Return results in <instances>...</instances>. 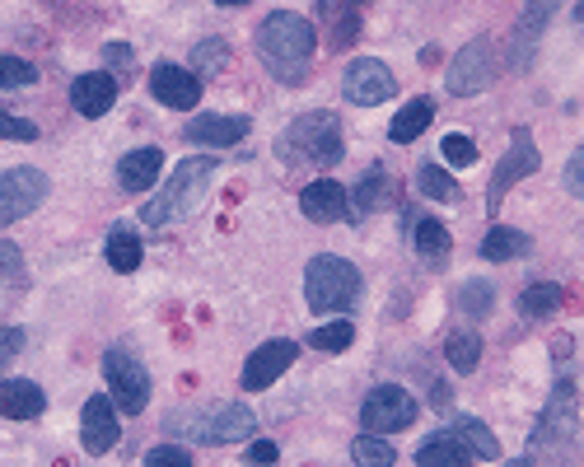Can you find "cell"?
I'll use <instances>...</instances> for the list:
<instances>
[{"label":"cell","instance_id":"obj_47","mask_svg":"<svg viewBox=\"0 0 584 467\" xmlns=\"http://www.w3.org/2000/svg\"><path fill=\"white\" fill-rule=\"evenodd\" d=\"M510 467H533V463H524V458H520V463H510Z\"/></svg>","mask_w":584,"mask_h":467},{"label":"cell","instance_id":"obj_9","mask_svg":"<svg viewBox=\"0 0 584 467\" xmlns=\"http://www.w3.org/2000/svg\"><path fill=\"white\" fill-rule=\"evenodd\" d=\"M491 75H496V61H491V42L486 38H473L467 48L449 61V94H459V99H473L482 94V89L491 84Z\"/></svg>","mask_w":584,"mask_h":467},{"label":"cell","instance_id":"obj_42","mask_svg":"<svg viewBox=\"0 0 584 467\" xmlns=\"http://www.w3.org/2000/svg\"><path fill=\"white\" fill-rule=\"evenodd\" d=\"M566 187L584 202V145L571 154V164H566Z\"/></svg>","mask_w":584,"mask_h":467},{"label":"cell","instance_id":"obj_28","mask_svg":"<svg viewBox=\"0 0 584 467\" xmlns=\"http://www.w3.org/2000/svg\"><path fill=\"white\" fill-rule=\"evenodd\" d=\"M416 192L431 196V202H463V187L440 164H421L416 169Z\"/></svg>","mask_w":584,"mask_h":467},{"label":"cell","instance_id":"obj_39","mask_svg":"<svg viewBox=\"0 0 584 467\" xmlns=\"http://www.w3.org/2000/svg\"><path fill=\"white\" fill-rule=\"evenodd\" d=\"M0 141H38V122L10 118L6 108H0Z\"/></svg>","mask_w":584,"mask_h":467},{"label":"cell","instance_id":"obj_23","mask_svg":"<svg viewBox=\"0 0 584 467\" xmlns=\"http://www.w3.org/2000/svg\"><path fill=\"white\" fill-rule=\"evenodd\" d=\"M473 463V454L459 444V435H449V430H440V435H431L416 449V467H467Z\"/></svg>","mask_w":584,"mask_h":467},{"label":"cell","instance_id":"obj_13","mask_svg":"<svg viewBox=\"0 0 584 467\" xmlns=\"http://www.w3.org/2000/svg\"><path fill=\"white\" fill-rule=\"evenodd\" d=\"M80 439L89 454H108L112 444L122 439V426H118V403H112L108 393L89 397L84 403V416H80Z\"/></svg>","mask_w":584,"mask_h":467},{"label":"cell","instance_id":"obj_43","mask_svg":"<svg viewBox=\"0 0 584 467\" xmlns=\"http://www.w3.org/2000/svg\"><path fill=\"white\" fill-rule=\"evenodd\" d=\"M276 454H281V449H276L272 439H258L253 449H249V463H253V467H272V463H276Z\"/></svg>","mask_w":584,"mask_h":467},{"label":"cell","instance_id":"obj_44","mask_svg":"<svg viewBox=\"0 0 584 467\" xmlns=\"http://www.w3.org/2000/svg\"><path fill=\"white\" fill-rule=\"evenodd\" d=\"M103 57H108V65H118V71H127V65H131V48H127V42H108Z\"/></svg>","mask_w":584,"mask_h":467},{"label":"cell","instance_id":"obj_36","mask_svg":"<svg viewBox=\"0 0 584 467\" xmlns=\"http://www.w3.org/2000/svg\"><path fill=\"white\" fill-rule=\"evenodd\" d=\"M38 80V65L24 57H0V89H24Z\"/></svg>","mask_w":584,"mask_h":467},{"label":"cell","instance_id":"obj_3","mask_svg":"<svg viewBox=\"0 0 584 467\" xmlns=\"http://www.w3.org/2000/svg\"><path fill=\"white\" fill-rule=\"evenodd\" d=\"M215 169H220V164L211 160V154H192V160H183V164L169 173V183L141 206V220H145L150 230H160V225H173V220L192 215V211L201 206V196L211 192Z\"/></svg>","mask_w":584,"mask_h":467},{"label":"cell","instance_id":"obj_6","mask_svg":"<svg viewBox=\"0 0 584 467\" xmlns=\"http://www.w3.org/2000/svg\"><path fill=\"white\" fill-rule=\"evenodd\" d=\"M537 164H543V154H537V141L528 136L524 126H514V131H510V150L501 154V164H496V173H491V183H486V206L496 211L501 196H505L514 183H520V177L537 173Z\"/></svg>","mask_w":584,"mask_h":467},{"label":"cell","instance_id":"obj_45","mask_svg":"<svg viewBox=\"0 0 584 467\" xmlns=\"http://www.w3.org/2000/svg\"><path fill=\"white\" fill-rule=\"evenodd\" d=\"M215 6H249V0H215Z\"/></svg>","mask_w":584,"mask_h":467},{"label":"cell","instance_id":"obj_31","mask_svg":"<svg viewBox=\"0 0 584 467\" xmlns=\"http://www.w3.org/2000/svg\"><path fill=\"white\" fill-rule=\"evenodd\" d=\"M477 355H482L477 332H449V342H444V361L454 365L459 374H473V369H477Z\"/></svg>","mask_w":584,"mask_h":467},{"label":"cell","instance_id":"obj_37","mask_svg":"<svg viewBox=\"0 0 584 467\" xmlns=\"http://www.w3.org/2000/svg\"><path fill=\"white\" fill-rule=\"evenodd\" d=\"M440 154L449 160V169H467V164H477V145L467 141V136H459V131H449L444 145H440Z\"/></svg>","mask_w":584,"mask_h":467},{"label":"cell","instance_id":"obj_30","mask_svg":"<svg viewBox=\"0 0 584 467\" xmlns=\"http://www.w3.org/2000/svg\"><path fill=\"white\" fill-rule=\"evenodd\" d=\"M108 266H112V272H137V266H141V238L137 234H131V230H112L108 234Z\"/></svg>","mask_w":584,"mask_h":467},{"label":"cell","instance_id":"obj_29","mask_svg":"<svg viewBox=\"0 0 584 467\" xmlns=\"http://www.w3.org/2000/svg\"><path fill=\"white\" fill-rule=\"evenodd\" d=\"M561 308V285L556 281H533L528 291L520 295V314L524 318H552Z\"/></svg>","mask_w":584,"mask_h":467},{"label":"cell","instance_id":"obj_41","mask_svg":"<svg viewBox=\"0 0 584 467\" xmlns=\"http://www.w3.org/2000/svg\"><path fill=\"white\" fill-rule=\"evenodd\" d=\"M24 342H29V337H24L19 327H0V365H10L14 355L24 351Z\"/></svg>","mask_w":584,"mask_h":467},{"label":"cell","instance_id":"obj_20","mask_svg":"<svg viewBox=\"0 0 584 467\" xmlns=\"http://www.w3.org/2000/svg\"><path fill=\"white\" fill-rule=\"evenodd\" d=\"M160 169H164V154L154 145L131 150V154H122V164H118V183L127 192H150L154 183H160Z\"/></svg>","mask_w":584,"mask_h":467},{"label":"cell","instance_id":"obj_24","mask_svg":"<svg viewBox=\"0 0 584 467\" xmlns=\"http://www.w3.org/2000/svg\"><path fill=\"white\" fill-rule=\"evenodd\" d=\"M528 248H533L528 234L524 230H510V225L486 230V238H482V257L486 262H514V257H524Z\"/></svg>","mask_w":584,"mask_h":467},{"label":"cell","instance_id":"obj_32","mask_svg":"<svg viewBox=\"0 0 584 467\" xmlns=\"http://www.w3.org/2000/svg\"><path fill=\"white\" fill-rule=\"evenodd\" d=\"M412 243H416V253H421V257L440 262V257L449 253V230L440 225V220L421 215V220H416V230H412Z\"/></svg>","mask_w":584,"mask_h":467},{"label":"cell","instance_id":"obj_19","mask_svg":"<svg viewBox=\"0 0 584 467\" xmlns=\"http://www.w3.org/2000/svg\"><path fill=\"white\" fill-rule=\"evenodd\" d=\"M71 103L80 118H103L112 103H118V80L108 71H89V75H75L71 84Z\"/></svg>","mask_w":584,"mask_h":467},{"label":"cell","instance_id":"obj_26","mask_svg":"<svg viewBox=\"0 0 584 467\" xmlns=\"http://www.w3.org/2000/svg\"><path fill=\"white\" fill-rule=\"evenodd\" d=\"M449 435H459V444H463V449L467 454H473V458H501V439L496 435H491L486 426H482V420H473V416H463V420H454V430H449Z\"/></svg>","mask_w":584,"mask_h":467},{"label":"cell","instance_id":"obj_15","mask_svg":"<svg viewBox=\"0 0 584 467\" xmlns=\"http://www.w3.org/2000/svg\"><path fill=\"white\" fill-rule=\"evenodd\" d=\"M295 355H300L295 342H266V346H258V351L249 355V365H243V388H249V393L272 388L281 374L295 365Z\"/></svg>","mask_w":584,"mask_h":467},{"label":"cell","instance_id":"obj_12","mask_svg":"<svg viewBox=\"0 0 584 467\" xmlns=\"http://www.w3.org/2000/svg\"><path fill=\"white\" fill-rule=\"evenodd\" d=\"M575 426H580L575 420V384H561L547 416H543V426H537V435H533V444L537 449H571Z\"/></svg>","mask_w":584,"mask_h":467},{"label":"cell","instance_id":"obj_14","mask_svg":"<svg viewBox=\"0 0 584 467\" xmlns=\"http://www.w3.org/2000/svg\"><path fill=\"white\" fill-rule=\"evenodd\" d=\"M150 94L160 99L173 113H188V108L201 103V80L188 71V65H154L150 71Z\"/></svg>","mask_w":584,"mask_h":467},{"label":"cell","instance_id":"obj_34","mask_svg":"<svg viewBox=\"0 0 584 467\" xmlns=\"http://www.w3.org/2000/svg\"><path fill=\"white\" fill-rule=\"evenodd\" d=\"M491 304H496V285H491V281H467L459 291V308L467 318H486Z\"/></svg>","mask_w":584,"mask_h":467},{"label":"cell","instance_id":"obj_5","mask_svg":"<svg viewBox=\"0 0 584 467\" xmlns=\"http://www.w3.org/2000/svg\"><path fill=\"white\" fill-rule=\"evenodd\" d=\"M103 374H108V388H112V403L118 412H145L150 403V369L137 361L131 351H108L103 355Z\"/></svg>","mask_w":584,"mask_h":467},{"label":"cell","instance_id":"obj_21","mask_svg":"<svg viewBox=\"0 0 584 467\" xmlns=\"http://www.w3.org/2000/svg\"><path fill=\"white\" fill-rule=\"evenodd\" d=\"M42 407H48V397H42L38 384H29V379H0V416L33 420V416H42Z\"/></svg>","mask_w":584,"mask_h":467},{"label":"cell","instance_id":"obj_25","mask_svg":"<svg viewBox=\"0 0 584 467\" xmlns=\"http://www.w3.org/2000/svg\"><path fill=\"white\" fill-rule=\"evenodd\" d=\"M431 118H435V103L431 99H412L407 108H402V113L393 118V126H389V136L397 141V145H412L416 136L425 126H431Z\"/></svg>","mask_w":584,"mask_h":467},{"label":"cell","instance_id":"obj_11","mask_svg":"<svg viewBox=\"0 0 584 467\" xmlns=\"http://www.w3.org/2000/svg\"><path fill=\"white\" fill-rule=\"evenodd\" d=\"M253 430H258V416L243 403H224V407L192 420V435L201 444H239V439H249Z\"/></svg>","mask_w":584,"mask_h":467},{"label":"cell","instance_id":"obj_35","mask_svg":"<svg viewBox=\"0 0 584 467\" xmlns=\"http://www.w3.org/2000/svg\"><path fill=\"white\" fill-rule=\"evenodd\" d=\"M355 342V327L346 318H336V323H323V327H313L309 332V346L313 351H346Z\"/></svg>","mask_w":584,"mask_h":467},{"label":"cell","instance_id":"obj_4","mask_svg":"<svg viewBox=\"0 0 584 467\" xmlns=\"http://www.w3.org/2000/svg\"><path fill=\"white\" fill-rule=\"evenodd\" d=\"M361 272L336 253H323L304 266V300L313 314H351L361 304Z\"/></svg>","mask_w":584,"mask_h":467},{"label":"cell","instance_id":"obj_10","mask_svg":"<svg viewBox=\"0 0 584 467\" xmlns=\"http://www.w3.org/2000/svg\"><path fill=\"white\" fill-rule=\"evenodd\" d=\"M342 89H346V99H351V103L374 108V103H389V99L397 94V80H393V71H389L384 61H374V57H355V61L346 65Z\"/></svg>","mask_w":584,"mask_h":467},{"label":"cell","instance_id":"obj_8","mask_svg":"<svg viewBox=\"0 0 584 467\" xmlns=\"http://www.w3.org/2000/svg\"><path fill=\"white\" fill-rule=\"evenodd\" d=\"M416 420V397L407 388H397V384H384V388H374L365 397V407H361V426L365 435H389V430H407Z\"/></svg>","mask_w":584,"mask_h":467},{"label":"cell","instance_id":"obj_7","mask_svg":"<svg viewBox=\"0 0 584 467\" xmlns=\"http://www.w3.org/2000/svg\"><path fill=\"white\" fill-rule=\"evenodd\" d=\"M42 196H48V173L42 169H29V164L6 169L0 173V225H14V220L38 211Z\"/></svg>","mask_w":584,"mask_h":467},{"label":"cell","instance_id":"obj_46","mask_svg":"<svg viewBox=\"0 0 584 467\" xmlns=\"http://www.w3.org/2000/svg\"><path fill=\"white\" fill-rule=\"evenodd\" d=\"M575 19H580V29H584V6H575Z\"/></svg>","mask_w":584,"mask_h":467},{"label":"cell","instance_id":"obj_1","mask_svg":"<svg viewBox=\"0 0 584 467\" xmlns=\"http://www.w3.org/2000/svg\"><path fill=\"white\" fill-rule=\"evenodd\" d=\"M313 48H319V33L304 14L295 10H276L262 19L258 29V57L262 65L272 71L281 84H300L309 75V61H313Z\"/></svg>","mask_w":584,"mask_h":467},{"label":"cell","instance_id":"obj_33","mask_svg":"<svg viewBox=\"0 0 584 467\" xmlns=\"http://www.w3.org/2000/svg\"><path fill=\"white\" fill-rule=\"evenodd\" d=\"M351 458H355V467H393L397 463L393 444L384 435H361L351 444Z\"/></svg>","mask_w":584,"mask_h":467},{"label":"cell","instance_id":"obj_38","mask_svg":"<svg viewBox=\"0 0 584 467\" xmlns=\"http://www.w3.org/2000/svg\"><path fill=\"white\" fill-rule=\"evenodd\" d=\"M0 281L10 285L24 281V253H19V243H6V238H0Z\"/></svg>","mask_w":584,"mask_h":467},{"label":"cell","instance_id":"obj_22","mask_svg":"<svg viewBox=\"0 0 584 467\" xmlns=\"http://www.w3.org/2000/svg\"><path fill=\"white\" fill-rule=\"evenodd\" d=\"M393 202V177H389V169L384 164H370V173L361 177V187H355V220L361 215H370V211H384Z\"/></svg>","mask_w":584,"mask_h":467},{"label":"cell","instance_id":"obj_16","mask_svg":"<svg viewBox=\"0 0 584 467\" xmlns=\"http://www.w3.org/2000/svg\"><path fill=\"white\" fill-rule=\"evenodd\" d=\"M561 10V0H524V14H520V29H514L510 48H514V65H528L537 52V38L547 33L552 14Z\"/></svg>","mask_w":584,"mask_h":467},{"label":"cell","instance_id":"obj_17","mask_svg":"<svg viewBox=\"0 0 584 467\" xmlns=\"http://www.w3.org/2000/svg\"><path fill=\"white\" fill-rule=\"evenodd\" d=\"M183 136L192 145H211V150H230L239 145L243 136H249V118H220V113H201L188 122Z\"/></svg>","mask_w":584,"mask_h":467},{"label":"cell","instance_id":"obj_18","mask_svg":"<svg viewBox=\"0 0 584 467\" xmlns=\"http://www.w3.org/2000/svg\"><path fill=\"white\" fill-rule=\"evenodd\" d=\"M300 211L313 220V225H332V220H346V187L332 183V177H319L300 192Z\"/></svg>","mask_w":584,"mask_h":467},{"label":"cell","instance_id":"obj_2","mask_svg":"<svg viewBox=\"0 0 584 467\" xmlns=\"http://www.w3.org/2000/svg\"><path fill=\"white\" fill-rule=\"evenodd\" d=\"M276 154L290 169H336L346 154L342 141V118L328 113V108H313V113H300L276 136Z\"/></svg>","mask_w":584,"mask_h":467},{"label":"cell","instance_id":"obj_27","mask_svg":"<svg viewBox=\"0 0 584 467\" xmlns=\"http://www.w3.org/2000/svg\"><path fill=\"white\" fill-rule=\"evenodd\" d=\"M224 65H230V42H224V38H201L197 48H192V75L197 80L220 75Z\"/></svg>","mask_w":584,"mask_h":467},{"label":"cell","instance_id":"obj_40","mask_svg":"<svg viewBox=\"0 0 584 467\" xmlns=\"http://www.w3.org/2000/svg\"><path fill=\"white\" fill-rule=\"evenodd\" d=\"M145 467H192L188 449H178V444H160V449L145 454Z\"/></svg>","mask_w":584,"mask_h":467}]
</instances>
